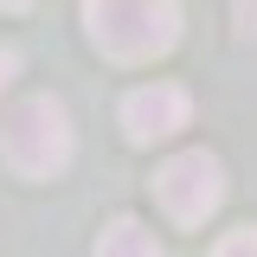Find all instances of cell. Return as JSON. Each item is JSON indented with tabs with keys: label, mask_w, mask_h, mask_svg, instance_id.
I'll list each match as a JSON object with an SVG mask.
<instances>
[{
	"label": "cell",
	"mask_w": 257,
	"mask_h": 257,
	"mask_svg": "<svg viewBox=\"0 0 257 257\" xmlns=\"http://www.w3.org/2000/svg\"><path fill=\"white\" fill-rule=\"evenodd\" d=\"M96 257H167V251H161V238L142 219H116V225H103Z\"/></svg>",
	"instance_id": "5b68a950"
},
{
	"label": "cell",
	"mask_w": 257,
	"mask_h": 257,
	"mask_svg": "<svg viewBox=\"0 0 257 257\" xmlns=\"http://www.w3.org/2000/svg\"><path fill=\"white\" fill-rule=\"evenodd\" d=\"M84 32L103 58L148 64L180 39V0H84Z\"/></svg>",
	"instance_id": "6da1fadb"
},
{
	"label": "cell",
	"mask_w": 257,
	"mask_h": 257,
	"mask_svg": "<svg viewBox=\"0 0 257 257\" xmlns=\"http://www.w3.org/2000/svg\"><path fill=\"white\" fill-rule=\"evenodd\" d=\"M71 155H77V135H71V116L58 96H20L0 116V161L20 180H58Z\"/></svg>",
	"instance_id": "7a4b0ae2"
},
{
	"label": "cell",
	"mask_w": 257,
	"mask_h": 257,
	"mask_svg": "<svg viewBox=\"0 0 257 257\" xmlns=\"http://www.w3.org/2000/svg\"><path fill=\"white\" fill-rule=\"evenodd\" d=\"M193 116V96L180 84H142V90L122 96V128L128 142H167V135H180Z\"/></svg>",
	"instance_id": "277c9868"
},
{
	"label": "cell",
	"mask_w": 257,
	"mask_h": 257,
	"mask_svg": "<svg viewBox=\"0 0 257 257\" xmlns=\"http://www.w3.org/2000/svg\"><path fill=\"white\" fill-rule=\"evenodd\" d=\"M212 257H257V225L251 231H231V238H219V251Z\"/></svg>",
	"instance_id": "8992f818"
},
{
	"label": "cell",
	"mask_w": 257,
	"mask_h": 257,
	"mask_svg": "<svg viewBox=\"0 0 257 257\" xmlns=\"http://www.w3.org/2000/svg\"><path fill=\"white\" fill-rule=\"evenodd\" d=\"M0 7H7V13H26V7H32V0H0Z\"/></svg>",
	"instance_id": "9c48e42d"
},
{
	"label": "cell",
	"mask_w": 257,
	"mask_h": 257,
	"mask_svg": "<svg viewBox=\"0 0 257 257\" xmlns=\"http://www.w3.org/2000/svg\"><path fill=\"white\" fill-rule=\"evenodd\" d=\"M155 199L167 206V219H174V225H206V219L225 206V167H219V155H206V148L174 155V161L155 174Z\"/></svg>",
	"instance_id": "3957f363"
},
{
	"label": "cell",
	"mask_w": 257,
	"mask_h": 257,
	"mask_svg": "<svg viewBox=\"0 0 257 257\" xmlns=\"http://www.w3.org/2000/svg\"><path fill=\"white\" fill-rule=\"evenodd\" d=\"M231 26L251 39V32H257V0H231Z\"/></svg>",
	"instance_id": "52a82bcc"
},
{
	"label": "cell",
	"mask_w": 257,
	"mask_h": 257,
	"mask_svg": "<svg viewBox=\"0 0 257 257\" xmlns=\"http://www.w3.org/2000/svg\"><path fill=\"white\" fill-rule=\"evenodd\" d=\"M13 71H20V58H13V52H7V45H0V84H7V77H13Z\"/></svg>",
	"instance_id": "ba28073f"
}]
</instances>
